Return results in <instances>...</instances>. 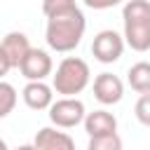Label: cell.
I'll return each instance as SVG.
<instances>
[{"label":"cell","mask_w":150,"mask_h":150,"mask_svg":"<svg viewBox=\"0 0 150 150\" xmlns=\"http://www.w3.org/2000/svg\"><path fill=\"white\" fill-rule=\"evenodd\" d=\"M84 28H87V19H84L82 9L75 7V9L66 12V14H59V16L47 19L45 40H47V45L54 52L66 54V52H73L82 42Z\"/></svg>","instance_id":"1"},{"label":"cell","mask_w":150,"mask_h":150,"mask_svg":"<svg viewBox=\"0 0 150 150\" xmlns=\"http://www.w3.org/2000/svg\"><path fill=\"white\" fill-rule=\"evenodd\" d=\"M124 42L134 52L150 49V0H127L122 7Z\"/></svg>","instance_id":"2"},{"label":"cell","mask_w":150,"mask_h":150,"mask_svg":"<svg viewBox=\"0 0 150 150\" xmlns=\"http://www.w3.org/2000/svg\"><path fill=\"white\" fill-rule=\"evenodd\" d=\"M89 80H91L89 63L80 56H66L52 75V89L61 96H77L87 89Z\"/></svg>","instance_id":"3"},{"label":"cell","mask_w":150,"mask_h":150,"mask_svg":"<svg viewBox=\"0 0 150 150\" xmlns=\"http://www.w3.org/2000/svg\"><path fill=\"white\" fill-rule=\"evenodd\" d=\"M87 117L84 103L75 96H61L59 101H54L49 105V122L59 129H73L77 124H82Z\"/></svg>","instance_id":"4"},{"label":"cell","mask_w":150,"mask_h":150,"mask_svg":"<svg viewBox=\"0 0 150 150\" xmlns=\"http://www.w3.org/2000/svg\"><path fill=\"white\" fill-rule=\"evenodd\" d=\"M124 45H127V42H124V35H120V33L112 30V28H105V30H101V33L94 35L91 54H94V59L101 61V63H115V61L122 56Z\"/></svg>","instance_id":"5"},{"label":"cell","mask_w":150,"mask_h":150,"mask_svg":"<svg viewBox=\"0 0 150 150\" xmlns=\"http://www.w3.org/2000/svg\"><path fill=\"white\" fill-rule=\"evenodd\" d=\"M21 75L28 80V82H35V80H45L54 73V63H52V56L45 52V49H35L30 47V52L26 54V59L21 61L19 66Z\"/></svg>","instance_id":"6"},{"label":"cell","mask_w":150,"mask_h":150,"mask_svg":"<svg viewBox=\"0 0 150 150\" xmlns=\"http://www.w3.org/2000/svg\"><path fill=\"white\" fill-rule=\"evenodd\" d=\"M124 96V84L112 73H98L94 77V98L103 105H115Z\"/></svg>","instance_id":"7"},{"label":"cell","mask_w":150,"mask_h":150,"mask_svg":"<svg viewBox=\"0 0 150 150\" xmlns=\"http://www.w3.org/2000/svg\"><path fill=\"white\" fill-rule=\"evenodd\" d=\"M23 103L30 110H49V105L54 103V89L49 84H45V80H35L28 82L21 91Z\"/></svg>","instance_id":"8"},{"label":"cell","mask_w":150,"mask_h":150,"mask_svg":"<svg viewBox=\"0 0 150 150\" xmlns=\"http://www.w3.org/2000/svg\"><path fill=\"white\" fill-rule=\"evenodd\" d=\"M33 145L38 150H75V141L66 131H59V127H42L35 134Z\"/></svg>","instance_id":"9"},{"label":"cell","mask_w":150,"mask_h":150,"mask_svg":"<svg viewBox=\"0 0 150 150\" xmlns=\"http://www.w3.org/2000/svg\"><path fill=\"white\" fill-rule=\"evenodd\" d=\"M82 124H84L87 136H103V134H115L117 131V117L112 112H108V110L87 112Z\"/></svg>","instance_id":"10"},{"label":"cell","mask_w":150,"mask_h":150,"mask_svg":"<svg viewBox=\"0 0 150 150\" xmlns=\"http://www.w3.org/2000/svg\"><path fill=\"white\" fill-rule=\"evenodd\" d=\"M2 49L7 52L12 66L19 68L21 61L26 59V54L30 52V42H28V38H26V33H21V30H12V33L5 35V40H2Z\"/></svg>","instance_id":"11"},{"label":"cell","mask_w":150,"mask_h":150,"mask_svg":"<svg viewBox=\"0 0 150 150\" xmlns=\"http://www.w3.org/2000/svg\"><path fill=\"white\" fill-rule=\"evenodd\" d=\"M127 82L134 91L138 94H150V63L148 61H138L129 68L127 73Z\"/></svg>","instance_id":"12"},{"label":"cell","mask_w":150,"mask_h":150,"mask_svg":"<svg viewBox=\"0 0 150 150\" xmlns=\"http://www.w3.org/2000/svg\"><path fill=\"white\" fill-rule=\"evenodd\" d=\"M16 89L9 84V82H5V80H0V120H5L14 108H16Z\"/></svg>","instance_id":"13"},{"label":"cell","mask_w":150,"mask_h":150,"mask_svg":"<svg viewBox=\"0 0 150 150\" xmlns=\"http://www.w3.org/2000/svg\"><path fill=\"white\" fill-rule=\"evenodd\" d=\"M87 150H122V138L120 134H103V136H89Z\"/></svg>","instance_id":"14"},{"label":"cell","mask_w":150,"mask_h":150,"mask_svg":"<svg viewBox=\"0 0 150 150\" xmlns=\"http://www.w3.org/2000/svg\"><path fill=\"white\" fill-rule=\"evenodd\" d=\"M75 7H80L75 0H42V14L47 19L59 16V14H66V12L75 9Z\"/></svg>","instance_id":"15"},{"label":"cell","mask_w":150,"mask_h":150,"mask_svg":"<svg viewBox=\"0 0 150 150\" xmlns=\"http://www.w3.org/2000/svg\"><path fill=\"white\" fill-rule=\"evenodd\" d=\"M134 115L143 127H150V94H141V98L134 105Z\"/></svg>","instance_id":"16"},{"label":"cell","mask_w":150,"mask_h":150,"mask_svg":"<svg viewBox=\"0 0 150 150\" xmlns=\"http://www.w3.org/2000/svg\"><path fill=\"white\" fill-rule=\"evenodd\" d=\"M89 9H110V7H117L120 2L124 0H82Z\"/></svg>","instance_id":"17"},{"label":"cell","mask_w":150,"mask_h":150,"mask_svg":"<svg viewBox=\"0 0 150 150\" xmlns=\"http://www.w3.org/2000/svg\"><path fill=\"white\" fill-rule=\"evenodd\" d=\"M14 66H12V61H9V56H7V52L2 49V45H0V80L12 70Z\"/></svg>","instance_id":"18"},{"label":"cell","mask_w":150,"mask_h":150,"mask_svg":"<svg viewBox=\"0 0 150 150\" xmlns=\"http://www.w3.org/2000/svg\"><path fill=\"white\" fill-rule=\"evenodd\" d=\"M14 150H38L33 143H23V145H19V148H14Z\"/></svg>","instance_id":"19"},{"label":"cell","mask_w":150,"mask_h":150,"mask_svg":"<svg viewBox=\"0 0 150 150\" xmlns=\"http://www.w3.org/2000/svg\"><path fill=\"white\" fill-rule=\"evenodd\" d=\"M0 150H9V145H7V141H5V138H0Z\"/></svg>","instance_id":"20"}]
</instances>
